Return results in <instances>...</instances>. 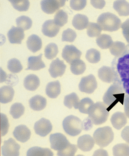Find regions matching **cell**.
I'll return each mask as SVG.
<instances>
[{
    "label": "cell",
    "mask_w": 129,
    "mask_h": 156,
    "mask_svg": "<svg viewBox=\"0 0 129 156\" xmlns=\"http://www.w3.org/2000/svg\"><path fill=\"white\" fill-rule=\"evenodd\" d=\"M121 84L116 82L108 89L104 94L103 100L104 103L107 106V110L109 112L119 101L122 104L124 102V94Z\"/></svg>",
    "instance_id": "1"
},
{
    "label": "cell",
    "mask_w": 129,
    "mask_h": 156,
    "mask_svg": "<svg viewBox=\"0 0 129 156\" xmlns=\"http://www.w3.org/2000/svg\"><path fill=\"white\" fill-rule=\"evenodd\" d=\"M106 105L101 102L94 104L88 114V118L92 124L99 125L105 122L109 113Z\"/></svg>",
    "instance_id": "2"
},
{
    "label": "cell",
    "mask_w": 129,
    "mask_h": 156,
    "mask_svg": "<svg viewBox=\"0 0 129 156\" xmlns=\"http://www.w3.org/2000/svg\"><path fill=\"white\" fill-rule=\"evenodd\" d=\"M97 23L101 30L110 32L118 30L122 25L121 20L115 15L110 12L100 15L98 18Z\"/></svg>",
    "instance_id": "3"
},
{
    "label": "cell",
    "mask_w": 129,
    "mask_h": 156,
    "mask_svg": "<svg viewBox=\"0 0 129 156\" xmlns=\"http://www.w3.org/2000/svg\"><path fill=\"white\" fill-rule=\"evenodd\" d=\"M96 144L101 148L108 146L112 142L114 139V133L112 129L109 126L98 128L93 135Z\"/></svg>",
    "instance_id": "4"
},
{
    "label": "cell",
    "mask_w": 129,
    "mask_h": 156,
    "mask_svg": "<svg viewBox=\"0 0 129 156\" xmlns=\"http://www.w3.org/2000/svg\"><path fill=\"white\" fill-rule=\"evenodd\" d=\"M62 126L65 133L72 136L79 135L83 128V123L81 119L73 115L65 118L63 121Z\"/></svg>",
    "instance_id": "5"
},
{
    "label": "cell",
    "mask_w": 129,
    "mask_h": 156,
    "mask_svg": "<svg viewBox=\"0 0 129 156\" xmlns=\"http://www.w3.org/2000/svg\"><path fill=\"white\" fill-rule=\"evenodd\" d=\"M49 140L51 148L55 151H58V152L64 151L71 144L66 137L61 133L51 134Z\"/></svg>",
    "instance_id": "6"
},
{
    "label": "cell",
    "mask_w": 129,
    "mask_h": 156,
    "mask_svg": "<svg viewBox=\"0 0 129 156\" xmlns=\"http://www.w3.org/2000/svg\"><path fill=\"white\" fill-rule=\"evenodd\" d=\"M97 87V80L92 74L83 77L79 85L80 91L89 94L94 93Z\"/></svg>",
    "instance_id": "7"
},
{
    "label": "cell",
    "mask_w": 129,
    "mask_h": 156,
    "mask_svg": "<svg viewBox=\"0 0 129 156\" xmlns=\"http://www.w3.org/2000/svg\"><path fill=\"white\" fill-rule=\"evenodd\" d=\"M82 53L73 45H66L62 50V56L68 64H71L75 61L80 59Z\"/></svg>",
    "instance_id": "8"
},
{
    "label": "cell",
    "mask_w": 129,
    "mask_h": 156,
    "mask_svg": "<svg viewBox=\"0 0 129 156\" xmlns=\"http://www.w3.org/2000/svg\"><path fill=\"white\" fill-rule=\"evenodd\" d=\"M20 146L14 139L5 140L2 147V154L5 156H18L19 155Z\"/></svg>",
    "instance_id": "9"
},
{
    "label": "cell",
    "mask_w": 129,
    "mask_h": 156,
    "mask_svg": "<svg viewBox=\"0 0 129 156\" xmlns=\"http://www.w3.org/2000/svg\"><path fill=\"white\" fill-rule=\"evenodd\" d=\"M64 0H43L41 2L42 10L48 14H52L65 5Z\"/></svg>",
    "instance_id": "10"
},
{
    "label": "cell",
    "mask_w": 129,
    "mask_h": 156,
    "mask_svg": "<svg viewBox=\"0 0 129 156\" xmlns=\"http://www.w3.org/2000/svg\"><path fill=\"white\" fill-rule=\"evenodd\" d=\"M52 125L48 119L43 118L35 123L34 129L36 134L41 137L46 136L52 129Z\"/></svg>",
    "instance_id": "11"
},
{
    "label": "cell",
    "mask_w": 129,
    "mask_h": 156,
    "mask_svg": "<svg viewBox=\"0 0 129 156\" xmlns=\"http://www.w3.org/2000/svg\"><path fill=\"white\" fill-rule=\"evenodd\" d=\"M67 68V66L64 61L58 58L54 60L51 63L48 71L51 76L54 78L61 77L64 74Z\"/></svg>",
    "instance_id": "12"
},
{
    "label": "cell",
    "mask_w": 129,
    "mask_h": 156,
    "mask_svg": "<svg viewBox=\"0 0 129 156\" xmlns=\"http://www.w3.org/2000/svg\"><path fill=\"white\" fill-rule=\"evenodd\" d=\"M117 69L122 82L129 79V54L121 57L118 59Z\"/></svg>",
    "instance_id": "13"
},
{
    "label": "cell",
    "mask_w": 129,
    "mask_h": 156,
    "mask_svg": "<svg viewBox=\"0 0 129 156\" xmlns=\"http://www.w3.org/2000/svg\"><path fill=\"white\" fill-rule=\"evenodd\" d=\"M98 76L103 82L110 83L117 81L114 70L111 67L103 66L99 69Z\"/></svg>",
    "instance_id": "14"
},
{
    "label": "cell",
    "mask_w": 129,
    "mask_h": 156,
    "mask_svg": "<svg viewBox=\"0 0 129 156\" xmlns=\"http://www.w3.org/2000/svg\"><path fill=\"white\" fill-rule=\"evenodd\" d=\"M60 29L61 27L57 25L53 20H49L43 24L41 31L47 37H53L58 34Z\"/></svg>",
    "instance_id": "15"
},
{
    "label": "cell",
    "mask_w": 129,
    "mask_h": 156,
    "mask_svg": "<svg viewBox=\"0 0 129 156\" xmlns=\"http://www.w3.org/2000/svg\"><path fill=\"white\" fill-rule=\"evenodd\" d=\"M14 137L19 141L25 143L30 139L31 132L29 129L25 125L17 126L13 132Z\"/></svg>",
    "instance_id": "16"
},
{
    "label": "cell",
    "mask_w": 129,
    "mask_h": 156,
    "mask_svg": "<svg viewBox=\"0 0 129 156\" xmlns=\"http://www.w3.org/2000/svg\"><path fill=\"white\" fill-rule=\"evenodd\" d=\"M7 36L11 43L21 44L25 38V34L22 29L13 26L8 32Z\"/></svg>",
    "instance_id": "17"
},
{
    "label": "cell",
    "mask_w": 129,
    "mask_h": 156,
    "mask_svg": "<svg viewBox=\"0 0 129 156\" xmlns=\"http://www.w3.org/2000/svg\"><path fill=\"white\" fill-rule=\"evenodd\" d=\"M95 144L94 140L91 136L85 134L79 138L77 141V146L83 151L89 152L94 148Z\"/></svg>",
    "instance_id": "18"
},
{
    "label": "cell",
    "mask_w": 129,
    "mask_h": 156,
    "mask_svg": "<svg viewBox=\"0 0 129 156\" xmlns=\"http://www.w3.org/2000/svg\"><path fill=\"white\" fill-rule=\"evenodd\" d=\"M113 126L117 130H119L127 124V119L124 113L117 112L113 114L111 119Z\"/></svg>",
    "instance_id": "19"
},
{
    "label": "cell",
    "mask_w": 129,
    "mask_h": 156,
    "mask_svg": "<svg viewBox=\"0 0 129 156\" xmlns=\"http://www.w3.org/2000/svg\"><path fill=\"white\" fill-rule=\"evenodd\" d=\"M43 54L41 53L38 56H31L28 59V67L25 70H31L38 71L46 67L42 59Z\"/></svg>",
    "instance_id": "20"
},
{
    "label": "cell",
    "mask_w": 129,
    "mask_h": 156,
    "mask_svg": "<svg viewBox=\"0 0 129 156\" xmlns=\"http://www.w3.org/2000/svg\"><path fill=\"white\" fill-rule=\"evenodd\" d=\"M29 105L31 108L35 111L43 110L46 106L47 101L45 98L40 95H36L29 100Z\"/></svg>",
    "instance_id": "21"
},
{
    "label": "cell",
    "mask_w": 129,
    "mask_h": 156,
    "mask_svg": "<svg viewBox=\"0 0 129 156\" xmlns=\"http://www.w3.org/2000/svg\"><path fill=\"white\" fill-rule=\"evenodd\" d=\"M15 91L12 87L5 86L0 89V100L2 104H7L13 100Z\"/></svg>",
    "instance_id": "22"
},
{
    "label": "cell",
    "mask_w": 129,
    "mask_h": 156,
    "mask_svg": "<svg viewBox=\"0 0 129 156\" xmlns=\"http://www.w3.org/2000/svg\"><path fill=\"white\" fill-rule=\"evenodd\" d=\"M27 47L33 53H35L41 49L42 45L40 37L35 34L30 36L26 41Z\"/></svg>",
    "instance_id": "23"
},
{
    "label": "cell",
    "mask_w": 129,
    "mask_h": 156,
    "mask_svg": "<svg viewBox=\"0 0 129 156\" xmlns=\"http://www.w3.org/2000/svg\"><path fill=\"white\" fill-rule=\"evenodd\" d=\"M40 80L36 75L31 74L27 76L24 80V86L28 90L35 91L40 85Z\"/></svg>",
    "instance_id": "24"
},
{
    "label": "cell",
    "mask_w": 129,
    "mask_h": 156,
    "mask_svg": "<svg viewBox=\"0 0 129 156\" xmlns=\"http://www.w3.org/2000/svg\"><path fill=\"white\" fill-rule=\"evenodd\" d=\"M61 85L58 80L48 83L46 89L47 95L50 98H55L61 93Z\"/></svg>",
    "instance_id": "25"
},
{
    "label": "cell",
    "mask_w": 129,
    "mask_h": 156,
    "mask_svg": "<svg viewBox=\"0 0 129 156\" xmlns=\"http://www.w3.org/2000/svg\"><path fill=\"white\" fill-rule=\"evenodd\" d=\"M72 23L76 29L83 30L88 27L89 23V20L85 15L78 14L74 17Z\"/></svg>",
    "instance_id": "26"
},
{
    "label": "cell",
    "mask_w": 129,
    "mask_h": 156,
    "mask_svg": "<svg viewBox=\"0 0 129 156\" xmlns=\"http://www.w3.org/2000/svg\"><path fill=\"white\" fill-rule=\"evenodd\" d=\"M111 54L117 58L122 57L127 52V47L125 44L120 41L114 42L109 48Z\"/></svg>",
    "instance_id": "27"
},
{
    "label": "cell",
    "mask_w": 129,
    "mask_h": 156,
    "mask_svg": "<svg viewBox=\"0 0 129 156\" xmlns=\"http://www.w3.org/2000/svg\"><path fill=\"white\" fill-rule=\"evenodd\" d=\"M113 8L120 16H129V3L125 0H117L113 4Z\"/></svg>",
    "instance_id": "28"
},
{
    "label": "cell",
    "mask_w": 129,
    "mask_h": 156,
    "mask_svg": "<svg viewBox=\"0 0 129 156\" xmlns=\"http://www.w3.org/2000/svg\"><path fill=\"white\" fill-rule=\"evenodd\" d=\"M53 153L49 148L34 147L29 149L27 153L28 156H53Z\"/></svg>",
    "instance_id": "29"
},
{
    "label": "cell",
    "mask_w": 129,
    "mask_h": 156,
    "mask_svg": "<svg viewBox=\"0 0 129 156\" xmlns=\"http://www.w3.org/2000/svg\"><path fill=\"white\" fill-rule=\"evenodd\" d=\"M80 102L79 98L77 94L72 93L65 96L64 104L69 109H71L74 107V109H78L79 108Z\"/></svg>",
    "instance_id": "30"
},
{
    "label": "cell",
    "mask_w": 129,
    "mask_h": 156,
    "mask_svg": "<svg viewBox=\"0 0 129 156\" xmlns=\"http://www.w3.org/2000/svg\"><path fill=\"white\" fill-rule=\"evenodd\" d=\"M98 45L101 49H109L113 43L112 37L107 34H102L96 39Z\"/></svg>",
    "instance_id": "31"
},
{
    "label": "cell",
    "mask_w": 129,
    "mask_h": 156,
    "mask_svg": "<svg viewBox=\"0 0 129 156\" xmlns=\"http://www.w3.org/2000/svg\"><path fill=\"white\" fill-rule=\"evenodd\" d=\"M85 63L81 60L75 61L71 65V73L75 75H80L84 73L86 69Z\"/></svg>",
    "instance_id": "32"
},
{
    "label": "cell",
    "mask_w": 129,
    "mask_h": 156,
    "mask_svg": "<svg viewBox=\"0 0 129 156\" xmlns=\"http://www.w3.org/2000/svg\"><path fill=\"white\" fill-rule=\"evenodd\" d=\"M94 102L89 98H85L80 101L79 109L82 113L88 115L90 111L94 105Z\"/></svg>",
    "instance_id": "33"
},
{
    "label": "cell",
    "mask_w": 129,
    "mask_h": 156,
    "mask_svg": "<svg viewBox=\"0 0 129 156\" xmlns=\"http://www.w3.org/2000/svg\"><path fill=\"white\" fill-rule=\"evenodd\" d=\"M113 153L115 156H129V145L125 143L118 144L113 147Z\"/></svg>",
    "instance_id": "34"
},
{
    "label": "cell",
    "mask_w": 129,
    "mask_h": 156,
    "mask_svg": "<svg viewBox=\"0 0 129 156\" xmlns=\"http://www.w3.org/2000/svg\"><path fill=\"white\" fill-rule=\"evenodd\" d=\"M17 25L24 31L31 28L32 24V21L30 18L25 16L18 17L16 19Z\"/></svg>",
    "instance_id": "35"
},
{
    "label": "cell",
    "mask_w": 129,
    "mask_h": 156,
    "mask_svg": "<svg viewBox=\"0 0 129 156\" xmlns=\"http://www.w3.org/2000/svg\"><path fill=\"white\" fill-rule=\"evenodd\" d=\"M45 56L48 59L55 58L58 53V49L57 44L51 43L47 45L44 50Z\"/></svg>",
    "instance_id": "36"
},
{
    "label": "cell",
    "mask_w": 129,
    "mask_h": 156,
    "mask_svg": "<svg viewBox=\"0 0 129 156\" xmlns=\"http://www.w3.org/2000/svg\"><path fill=\"white\" fill-rule=\"evenodd\" d=\"M25 110V107L22 104L15 103L11 106L10 113L13 118L18 119L23 115Z\"/></svg>",
    "instance_id": "37"
},
{
    "label": "cell",
    "mask_w": 129,
    "mask_h": 156,
    "mask_svg": "<svg viewBox=\"0 0 129 156\" xmlns=\"http://www.w3.org/2000/svg\"><path fill=\"white\" fill-rule=\"evenodd\" d=\"M68 19L67 13L63 10L60 9L55 13L54 20L57 25L62 27L67 23Z\"/></svg>",
    "instance_id": "38"
},
{
    "label": "cell",
    "mask_w": 129,
    "mask_h": 156,
    "mask_svg": "<svg viewBox=\"0 0 129 156\" xmlns=\"http://www.w3.org/2000/svg\"><path fill=\"white\" fill-rule=\"evenodd\" d=\"M9 1L15 9L20 12L28 11L30 6L28 0H10Z\"/></svg>",
    "instance_id": "39"
},
{
    "label": "cell",
    "mask_w": 129,
    "mask_h": 156,
    "mask_svg": "<svg viewBox=\"0 0 129 156\" xmlns=\"http://www.w3.org/2000/svg\"><path fill=\"white\" fill-rule=\"evenodd\" d=\"M101 57L100 52L98 50L93 48L87 51L85 55L87 61L92 64L97 63L100 62Z\"/></svg>",
    "instance_id": "40"
},
{
    "label": "cell",
    "mask_w": 129,
    "mask_h": 156,
    "mask_svg": "<svg viewBox=\"0 0 129 156\" xmlns=\"http://www.w3.org/2000/svg\"><path fill=\"white\" fill-rule=\"evenodd\" d=\"M7 68L11 73H19L23 70V67L18 59L13 58L8 61Z\"/></svg>",
    "instance_id": "41"
},
{
    "label": "cell",
    "mask_w": 129,
    "mask_h": 156,
    "mask_svg": "<svg viewBox=\"0 0 129 156\" xmlns=\"http://www.w3.org/2000/svg\"><path fill=\"white\" fill-rule=\"evenodd\" d=\"M87 28V34L90 37H98L101 34L102 30L97 23H89Z\"/></svg>",
    "instance_id": "42"
},
{
    "label": "cell",
    "mask_w": 129,
    "mask_h": 156,
    "mask_svg": "<svg viewBox=\"0 0 129 156\" xmlns=\"http://www.w3.org/2000/svg\"><path fill=\"white\" fill-rule=\"evenodd\" d=\"M77 36L75 31L71 29L68 28L63 31L62 41L72 43L75 40Z\"/></svg>",
    "instance_id": "43"
},
{
    "label": "cell",
    "mask_w": 129,
    "mask_h": 156,
    "mask_svg": "<svg viewBox=\"0 0 129 156\" xmlns=\"http://www.w3.org/2000/svg\"><path fill=\"white\" fill-rule=\"evenodd\" d=\"M77 150V145L71 144L64 151L58 152L57 155L60 156H73L76 154Z\"/></svg>",
    "instance_id": "44"
},
{
    "label": "cell",
    "mask_w": 129,
    "mask_h": 156,
    "mask_svg": "<svg viewBox=\"0 0 129 156\" xmlns=\"http://www.w3.org/2000/svg\"><path fill=\"white\" fill-rule=\"evenodd\" d=\"M87 4V1L79 0H71L70 2L71 8L76 11L82 10L84 8Z\"/></svg>",
    "instance_id": "45"
},
{
    "label": "cell",
    "mask_w": 129,
    "mask_h": 156,
    "mask_svg": "<svg viewBox=\"0 0 129 156\" xmlns=\"http://www.w3.org/2000/svg\"><path fill=\"white\" fill-rule=\"evenodd\" d=\"M1 135L4 136L6 134L8 131L9 125L6 116L1 114Z\"/></svg>",
    "instance_id": "46"
},
{
    "label": "cell",
    "mask_w": 129,
    "mask_h": 156,
    "mask_svg": "<svg viewBox=\"0 0 129 156\" xmlns=\"http://www.w3.org/2000/svg\"><path fill=\"white\" fill-rule=\"evenodd\" d=\"M121 27L123 34L129 44V18L122 24Z\"/></svg>",
    "instance_id": "47"
},
{
    "label": "cell",
    "mask_w": 129,
    "mask_h": 156,
    "mask_svg": "<svg viewBox=\"0 0 129 156\" xmlns=\"http://www.w3.org/2000/svg\"><path fill=\"white\" fill-rule=\"evenodd\" d=\"M121 136L127 143L129 144V126L125 127L122 131Z\"/></svg>",
    "instance_id": "48"
},
{
    "label": "cell",
    "mask_w": 129,
    "mask_h": 156,
    "mask_svg": "<svg viewBox=\"0 0 129 156\" xmlns=\"http://www.w3.org/2000/svg\"><path fill=\"white\" fill-rule=\"evenodd\" d=\"M124 110L125 115L129 119V95L125 94L124 95Z\"/></svg>",
    "instance_id": "49"
},
{
    "label": "cell",
    "mask_w": 129,
    "mask_h": 156,
    "mask_svg": "<svg viewBox=\"0 0 129 156\" xmlns=\"http://www.w3.org/2000/svg\"><path fill=\"white\" fill-rule=\"evenodd\" d=\"M91 2L95 8L98 9H102L106 5L104 1H91Z\"/></svg>",
    "instance_id": "50"
},
{
    "label": "cell",
    "mask_w": 129,
    "mask_h": 156,
    "mask_svg": "<svg viewBox=\"0 0 129 156\" xmlns=\"http://www.w3.org/2000/svg\"><path fill=\"white\" fill-rule=\"evenodd\" d=\"M108 153L107 152L103 149H100L95 151L93 154L94 156H108Z\"/></svg>",
    "instance_id": "51"
},
{
    "label": "cell",
    "mask_w": 129,
    "mask_h": 156,
    "mask_svg": "<svg viewBox=\"0 0 129 156\" xmlns=\"http://www.w3.org/2000/svg\"><path fill=\"white\" fill-rule=\"evenodd\" d=\"M124 89L127 94L129 95V79L125 80L122 81Z\"/></svg>",
    "instance_id": "52"
}]
</instances>
